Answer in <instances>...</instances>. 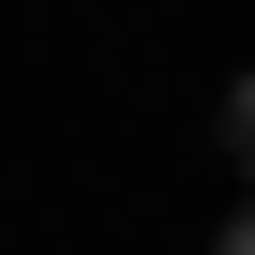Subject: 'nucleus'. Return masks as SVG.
<instances>
[{
	"label": "nucleus",
	"instance_id": "nucleus-1",
	"mask_svg": "<svg viewBox=\"0 0 255 255\" xmlns=\"http://www.w3.org/2000/svg\"><path fill=\"white\" fill-rule=\"evenodd\" d=\"M225 150H240V180H255V75L225 90Z\"/></svg>",
	"mask_w": 255,
	"mask_h": 255
},
{
	"label": "nucleus",
	"instance_id": "nucleus-2",
	"mask_svg": "<svg viewBox=\"0 0 255 255\" xmlns=\"http://www.w3.org/2000/svg\"><path fill=\"white\" fill-rule=\"evenodd\" d=\"M210 255H255V195H240V210H225V240H210Z\"/></svg>",
	"mask_w": 255,
	"mask_h": 255
}]
</instances>
